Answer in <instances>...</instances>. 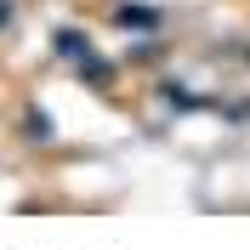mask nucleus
<instances>
[{"label":"nucleus","mask_w":250,"mask_h":250,"mask_svg":"<svg viewBox=\"0 0 250 250\" xmlns=\"http://www.w3.org/2000/svg\"><path fill=\"white\" fill-rule=\"evenodd\" d=\"M0 23H6V0H0Z\"/></svg>","instance_id":"1"}]
</instances>
